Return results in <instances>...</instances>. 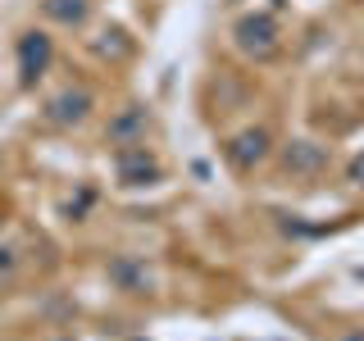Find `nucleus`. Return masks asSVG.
<instances>
[{
  "mask_svg": "<svg viewBox=\"0 0 364 341\" xmlns=\"http://www.w3.org/2000/svg\"><path fill=\"white\" fill-rule=\"evenodd\" d=\"M232 37H237V50L250 55V60H273L278 45H282V32H278V18H273V14H246V18H237Z\"/></svg>",
  "mask_w": 364,
  "mask_h": 341,
  "instance_id": "nucleus-1",
  "label": "nucleus"
},
{
  "mask_svg": "<svg viewBox=\"0 0 364 341\" xmlns=\"http://www.w3.org/2000/svg\"><path fill=\"white\" fill-rule=\"evenodd\" d=\"M114 173H119L123 187H151V182L164 178V168H159V159L146 151V146H119V155H114Z\"/></svg>",
  "mask_w": 364,
  "mask_h": 341,
  "instance_id": "nucleus-2",
  "label": "nucleus"
},
{
  "mask_svg": "<svg viewBox=\"0 0 364 341\" xmlns=\"http://www.w3.org/2000/svg\"><path fill=\"white\" fill-rule=\"evenodd\" d=\"M50 60H55V45H50L46 32H23V37H18V77L28 87L50 68Z\"/></svg>",
  "mask_w": 364,
  "mask_h": 341,
  "instance_id": "nucleus-3",
  "label": "nucleus"
},
{
  "mask_svg": "<svg viewBox=\"0 0 364 341\" xmlns=\"http://www.w3.org/2000/svg\"><path fill=\"white\" fill-rule=\"evenodd\" d=\"M87 109H91V91L87 87H68L46 105V119H50L55 128H73V123L87 119Z\"/></svg>",
  "mask_w": 364,
  "mask_h": 341,
  "instance_id": "nucleus-4",
  "label": "nucleus"
},
{
  "mask_svg": "<svg viewBox=\"0 0 364 341\" xmlns=\"http://www.w3.org/2000/svg\"><path fill=\"white\" fill-rule=\"evenodd\" d=\"M269 132L264 128H246L242 136H232V146H228V159H232L237 168H255L259 159H269Z\"/></svg>",
  "mask_w": 364,
  "mask_h": 341,
  "instance_id": "nucleus-5",
  "label": "nucleus"
},
{
  "mask_svg": "<svg viewBox=\"0 0 364 341\" xmlns=\"http://www.w3.org/2000/svg\"><path fill=\"white\" fill-rule=\"evenodd\" d=\"M328 164V151L314 141H291L287 151H282V168L287 173H318V168Z\"/></svg>",
  "mask_w": 364,
  "mask_h": 341,
  "instance_id": "nucleus-6",
  "label": "nucleus"
},
{
  "mask_svg": "<svg viewBox=\"0 0 364 341\" xmlns=\"http://www.w3.org/2000/svg\"><path fill=\"white\" fill-rule=\"evenodd\" d=\"M41 14L60 28H82L91 14V0H41Z\"/></svg>",
  "mask_w": 364,
  "mask_h": 341,
  "instance_id": "nucleus-7",
  "label": "nucleus"
},
{
  "mask_svg": "<svg viewBox=\"0 0 364 341\" xmlns=\"http://www.w3.org/2000/svg\"><path fill=\"white\" fill-rule=\"evenodd\" d=\"M136 132H146V109H128V114H123V119H114L109 123V136H114V141H119V146H132V136Z\"/></svg>",
  "mask_w": 364,
  "mask_h": 341,
  "instance_id": "nucleus-8",
  "label": "nucleus"
},
{
  "mask_svg": "<svg viewBox=\"0 0 364 341\" xmlns=\"http://www.w3.org/2000/svg\"><path fill=\"white\" fill-rule=\"evenodd\" d=\"M109 278L119 282V287H128V291H141L146 282H151V278H146V269L132 264V259H114V264H109Z\"/></svg>",
  "mask_w": 364,
  "mask_h": 341,
  "instance_id": "nucleus-9",
  "label": "nucleus"
},
{
  "mask_svg": "<svg viewBox=\"0 0 364 341\" xmlns=\"http://www.w3.org/2000/svg\"><path fill=\"white\" fill-rule=\"evenodd\" d=\"M14 269H18L14 246H0V282H5V278H14Z\"/></svg>",
  "mask_w": 364,
  "mask_h": 341,
  "instance_id": "nucleus-10",
  "label": "nucleus"
},
{
  "mask_svg": "<svg viewBox=\"0 0 364 341\" xmlns=\"http://www.w3.org/2000/svg\"><path fill=\"white\" fill-rule=\"evenodd\" d=\"M350 182H355V187H364V155L350 159Z\"/></svg>",
  "mask_w": 364,
  "mask_h": 341,
  "instance_id": "nucleus-11",
  "label": "nucleus"
},
{
  "mask_svg": "<svg viewBox=\"0 0 364 341\" xmlns=\"http://www.w3.org/2000/svg\"><path fill=\"white\" fill-rule=\"evenodd\" d=\"M360 278H364V269H360Z\"/></svg>",
  "mask_w": 364,
  "mask_h": 341,
  "instance_id": "nucleus-12",
  "label": "nucleus"
},
{
  "mask_svg": "<svg viewBox=\"0 0 364 341\" xmlns=\"http://www.w3.org/2000/svg\"><path fill=\"white\" fill-rule=\"evenodd\" d=\"M0 214H5V210H0Z\"/></svg>",
  "mask_w": 364,
  "mask_h": 341,
  "instance_id": "nucleus-13",
  "label": "nucleus"
}]
</instances>
